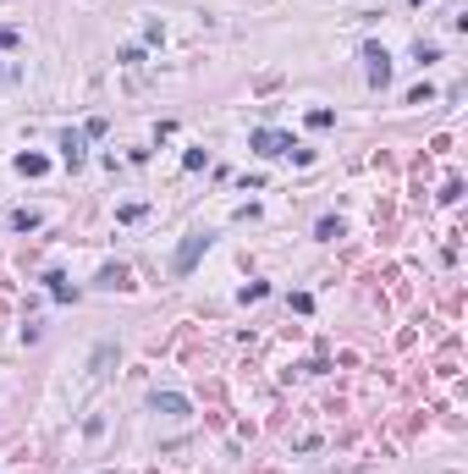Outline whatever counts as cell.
I'll return each instance as SVG.
<instances>
[{"label": "cell", "instance_id": "cell-1", "mask_svg": "<svg viewBox=\"0 0 468 474\" xmlns=\"http://www.w3.org/2000/svg\"><path fill=\"white\" fill-rule=\"evenodd\" d=\"M248 144H253V149H259L265 160H276V155H292V149H298V144H292L287 133H276V127H259V133H253Z\"/></svg>", "mask_w": 468, "mask_h": 474}, {"label": "cell", "instance_id": "cell-2", "mask_svg": "<svg viewBox=\"0 0 468 474\" xmlns=\"http://www.w3.org/2000/svg\"><path fill=\"white\" fill-rule=\"evenodd\" d=\"M204 248H210V232H187V237H182V248H176V276H187V270L199 265Z\"/></svg>", "mask_w": 468, "mask_h": 474}, {"label": "cell", "instance_id": "cell-3", "mask_svg": "<svg viewBox=\"0 0 468 474\" xmlns=\"http://www.w3.org/2000/svg\"><path fill=\"white\" fill-rule=\"evenodd\" d=\"M364 61H369V83L386 88V83H391V56L381 50V44H364Z\"/></svg>", "mask_w": 468, "mask_h": 474}, {"label": "cell", "instance_id": "cell-4", "mask_svg": "<svg viewBox=\"0 0 468 474\" xmlns=\"http://www.w3.org/2000/svg\"><path fill=\"white\" fill-rule=\"evenodd\" d=\"M61 155H67V165L78 171L83 165V133H61Z\"/></svg>", "mask_w": 468, "mask_h": 474}, {"label": "cell", "instance_id": "cell-5", "mask_svg": "<svg viewBox=\"0 0 468 474\" xmlns=\"http://www.w3.org/2000/svg\"><path fill=\"white\" fill-rule=\"evenodd\" d=\"M17 171H22V177H44V171H50V160H44V155H28V149H22V155H17Z\"/></svg>", "mask_w": 468, "mask_h": 474}, {"label": "cell", "instance_id": "cell-6", "mask_svg": "<svg viewBox=\"0 0 468 474\" xmlns=\"http://www.w3.org/2000/svg\"><path fill=\"white\" fill-rule=\"evenodd\" d=\"M155 414H187V397H176V392H155Z\"/></svg>", "mask_w": 468, "mask_h": 474}, {"label": "cell", "instance_id": "cell-7", "mask_svg": "<svg viewBox=\"0 0 468 474\" xmlns=\"http://www.w3.org/2000/svg\"><path fill=\"white\" fill-rule=\"evenodd\" d=\"M44 281H50V298H61V304H67V298H78V287H72L67 276H56V270H50Z\"/></svg>", "mask_w": 468, "mask_h": 474}, {"label": "cell", "instance_id": "cell-8", "mask_svg": "<svg viewBox=\"0 0 468 474\" xmlns=\"http://www.w3.org/2000/svg\"><path fill=\"white\" fill-rule=\"evenodd\" d=\"M99 287H127V270H122V265H105V270H99Z\"/></svg>", "mask_w": 468, "mask_h": 474}, {"label": "cell", "instance_id": "cell-9", "mask_svg": "<svg viewBox=\"0 0 468 474\" xmlns=\"http://www.w3.org/2000/svg\"><path fill=\"white\" fill-rule=\"evenodd\" d=\"M11 227H17V232H33V227H39V215H33V210H17V215H11Z\"/></svg>", "mask_w": 468, "mask_h": 474}, {"label": "cell", "instance_id": "cell-10", "mask_svg": "<svg viewBox=\"0 0 468 474\" xmlns=\"http://www.w3.org/2000/svg\"><path fill=\"white\" fill-rule=\"evenodd\" d=\"M110 359H116V348H110V342H105V348H99V353H94V375H105V364H110Z\"/></svg>", "mask_w": 468, "mask_h": 474}, {"label": "cell", "instance_id": "cell-11", "mask_svg": "<svg viewBox=\"0 0 468 474\" xmlns=\"http://www.w3.org/2000/svg\"><path fill=\"white\" fill-rule=\"evenodd\" d=\"M319 237H325V243H336V237H342V221H331V215H325V221H319Z\"/></svg>", "mask_w": 468, "mask_h": 474}]
</instances>
